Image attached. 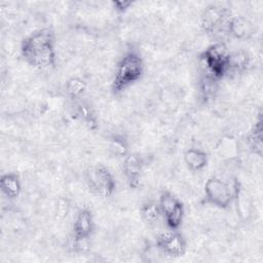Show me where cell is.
<instances>
[{"label":"cell","instance_id":"1","mask_svg":"<svg viewBox=\"0 0 263 263\" xmlns=\"http://www.w3.org/2000/svg\"><path fill=\"white\" fill-rule=\"evenodd\" d=\"M21 53L24 60L35 69L48 70L53 68L57 62L53 33L49 29L32 33L22 41Z\"/></svg>","mask_w":263,"mask_h":263},{"label":"cell","instance_id":"2","mask_svg":"<svg viewBox=\"0 0 263 263\" xmlns=\"http://www.w3.org/2000/svg\"><path fill=\"white\" fill-rule=\"evenodd\" d=\"M144 71L145 65L141 54L136 50L125 52L116 66L111 82L112 92L118 95L138 82L144 75Z\"/></svg>","mask_w":263,"mask_h":263},{"label":"cell","instance_id":"3","mask_svg":"<svg viewBox=\"0 0 263 263\" xmlns=\"http://www.w3.org/2000/svg\"><path fill=\"white\" fill-rule=\"evenodd\" d=\"M87 188L96 196L107 198L113 195L116 187L115 179L109 168L103 164L90 165L84 172Z\"/></svg>","mask_w":263,"mask_h":263},{"label":"cell","instance_id":"4","mask_svg":"<svg viewBox=\"0 0 263 263\" xmlns=\"http://www.w3.org/2000/svg\"><path fill=\"white\" fill-rule=\"evenodd\" d=\"M229 53L222 42L208 46L201 53L202 60L209 75L215 80L223 78L229 72Z\"/></svg>","mask_w":263,"mask_h":263},{"label":"cell","instance_id":"5","mask_svg":"<svg viewBox=\"0 0 263 263\" xmlns=\"http://www.w3.org/2000/svg\"><path fill=\"white\" fill-rule=\"evenodd\" d=\"M237 183L231 186L219 177H211L206 180L203 191L205 199L212 205L219 209H226L235 196Z\"/></svg>","mask_w":263,"mask_h":263},{"label":"cell","instance_id":"6","mask_svg":"<svg viewBox=\"0 0 263 263\" xmlns=\"http://www.w3.org/2000/svg\"><path fill=\"white\" fill-rule=\"evenodd\" d=\"M231 12L221 6L210 5L200 14V27L209 35H216L223 32L227 33Z\"/></svg>","mask_w":263,"mask_h":263},{"label":"cell","instance_id":"7","mask_svg":"<svg viewBox=\"0 0 263 263\" xmlns=\"http://www.w3.org/2000/svg\"><path fill=\"white\" fill-rule=\"evenodd\" d=\"M159 210L166 226L177 230L183 223L185 208L183 202L170 191H163L159 196Z\"/></svg>","mask_w":263,"mask_h":263},{"label":"cell","instance_id":"8","mask_svg":"<svg viewBox=\"0 0 263 263\" xmlns=\"http://www.w3.org/2000/svg\"><path fill=\"white\" fill-rule=\"evenodd\" d=\"M157 247L166 255L172 257H180L186 251V243L181 234L176 230L161 231L156 236Z\"/></svg>","mask_w":263,"mask_h":263},{"label":"cell","instance_id":"9","mask_svg":"<svg viewBox=\"0 0 263 263\" xmlns=\"http://www.w3.org/2000/svg\"><path fill=\"white\" fill-rule=\"evenodd\" d=\"M95 229L93 216L90 210L82 209L76 215L73 223V237L76 243H83L92 234Z\"/></svg>","mask_w":263,"mask_h":263},{"label":"cell","instance_id":"10","mask_svg":"<svg viewBox=\"0 0 263 263\" xmlns=\"http://www.w3.org/2000/svg\"><path fill=\"white\" fill-rule=\"evenodd\" d=\"M142 167H143V164L138 155L129 154L124 156L123 163H122V171L130 187H137L139 185Z\"/></svg>","mask_w":263,"mask_h":263},{"label":"cell","instance_id":"11","mask_svg":"<svg viewBox=\"0 0 263 263\" xmlns=\"http://www.w3.org/2000/svg\"><path fill=\"white\" fill-rule=\"evenodd\" d=\"M184 162L190 171L198 172L203 170L209 161L205 151L199 148H189L184 152Z\"/></svg>","mask_w":263,"mask_h":263},{"label":"cell","instance_id":"12","mask_svg":"<svg viewBox=\"0 0 263 263\" xmlns=\"http://www.w3.org/2000/svg\"><path fill=\"white\" fill-rule=\"evenodd\" d=\"M0 189L10 199L18 197L22 192V184L18 176L13 173L2 175L0 178Z\"/></svg>","mask_w":263,"mask_h":263},{"label":"cell","instance_id":"13","mask_svg":"<svg viewBox=\"0 0 263 263\" xmlns=\"http://www.w3.org/2000/svg\"><path fill=\"white\" fill-rule=\"evenodd\" d=\"M140 215L148 225H154L158 222L161 213L158 203L147 202L141 206Z\"/></svg>","mask_w":263,"mask_h":263},{"label":"cell","instance_id":"14","mask_svg":"<svg viewBox=\"0 0 263 263\" xmlns=\"http://www.w3.org/2000/svg\"><path fill=\"white\" fill-rule=\"evenodd\" d=\"M248 144L250 148L257 154L261 155L262 151V125L261 121L255 123L254 127L248 135Z\"/></svg>","mask_w":263,"mask_h":263},{"label":"cell","instance_id":"15","mask_svg":"<svg viewBox=\"0 0 263 263\" xmlns=\"http://www.w3.org/2000/svg\"><path fill=\"white\" fill-rule=\"evenodd\" d=\"M248 32V24L242 17L238 16H231L229 24H228V30L227 33L234 38L240 39L246 36Z\"/></svg>","mask_w":263,"mask_h":263},{"label":"cell","instance_id":"16","mask_svg":"<svg viewBox=\"0 0 263 263\" xmlns=\"http://www.w3.org/2000/svg\"><path fill=\"white\" fill-rule=\"evenodd\" d=\"M85 88H86V83L82 79L77 77L70 78L65 85L66 92L71 99H77L81 97Z\"/></svg>","mask_w":263,"mask_h":263},{"label":"cell","instance_id":"17","mask_svg":"<svg viewBox=\"0 0 263 263\" xmlns=\"http://www.w3.org/2000/svg\"><path fill=\"white\" fill-rule=\"evenodd\" d=\"M111 4H112V8H114L115 11L125 12L127 9L132 8L134 2L127 1V0H118V1H113Z\"/></svg>","mask_w":263,"mask_h":263}]
</instances>
